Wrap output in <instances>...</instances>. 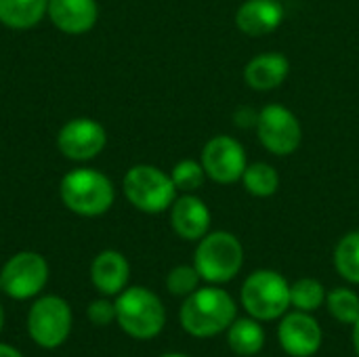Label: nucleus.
<instances>
[{
    "label": "nucleus",
    "mask_w": 359,
    "mask_h": 357,
    "mask_svg": "<svg viewBox=\"0 0 359 357\" xmlns=\"http://www.w3.org/2000/svg\"><path fill=\"white\" fill-rule=\"evenodd\" d=\"M257 135L261 145L273 156H290L303 141V128L292 109L282 103H269L259 112Z\"/></svg>",
    "instance_id": "nucleus-9"
},
{
    "label": "nucleus",
    "mask_w": 359,
    "mask_h": 357,
    "mask_svg": "<svg viewBox=\"0 0 359 357\" xmlns=\"http://www.w3.org/2000/svg\"><path fill=\"white\" fill-rule=\"evenodd\" d=\"M72 307L57 295L38 297L27 314V335L40 349L61 347L72 332Z\"/></svg>",
    "instance_id": "nucleus-7"
},
{
    "label": "nucleus",
    "mask_w": 359,
    "mask_h": 357,
    "mask_svg": "<svg viewBox=\"0 0 359 357\" xmlns=\"http://www.w3.org/2000/svg\"><path fill=\"white\" fill-rule=\"evenodd\" d=\"M353 347H355V353L359 357V320L353 324Z\"/></svg>",
    "instance_id": "nucleus-29"
},
{
    "label": "nucleus",
    "mask_w": 359,
    "mask_h": 357,
    "mask_svg": "<svg viewBox=\"0 0 359 357\" xmlns=\"http://www.w3.org/2000/svg\"><path fill=\"white\" fill-rule=\"evenodd\" d=\"M242 307L259 322H273L290 309V284L273 269L252 271L240 290Z\"/></svg>",
    "instance_id": "nucleus-5"
},
{
    "label": "nucleus",
    "mask_w": 359,
    "mask_h": 357,
    "mask_svg": "<svg viewBox=\"0 0 359 357\" xmlns=\"http://www.w3.org/2000/svg\"><path fill=\"white\" fill-rule=\"evenodd\" d=\"M48 13V0H0V23L11 29L36 27Z\"/></svg>",
    "instance_id": "nucleus-18"
},
{
    "label": "nucleus",
    "mask_w": 359,
    "mask_h": 357,
    "mask_svg": "<svg viewBox=\"0 0 359 357\" xmlns=\"http://www.w3.org/2000/svg\"><path fill=\"white\" fill-rule=\"evenodd\" d=\"M168 210H170V225L181 240L200 242L208 234L212 217L202 198L194 194H183L172 202Z\"/></svg>",
    "instance_id": "nucleus-13"
},
{
    "label": "nucleus",
    "mask_w": 359,
    "mask_h": 357,
    "mask_svg": "<svg viewBox=\"0 0 359 357\" xmlns=\"http://www.w3.org/2000/svg\"><path fill=\"white\" fill-rule=\"evenodd\" d=\"M86 316L95 326H107L116 320V305L107 299H95L88 305Z\"/></svg>",
    "instance_id": "nucleus-26"
},
{
    "label": "nucleus",
    "mask_w": 359,
    "mask_h": 357,
    "mask_svg": "<svg viewBox=\"0 0 359 357\" xmlns=\"http://www.w3.org/2000/svg\"><path fill=\"white\" fill-rule=\"evenodd\" d=\"M0 357H23L21 351H17L15 347L6 345V343H0Z\"/></svg>",
    "instance_id": "nucleus-28"
},
{
    "label": "nucleus",
    "mask_w": 359,
    "mask_h": 357,
    "mask_svg": "<svg viewBox=\"0 0 359 357\" xmlns=\"http://www.w3.org/2000/svg\"><path fill=\"white\" fill-rule=\"evenodd\" d=\"M59 198L67 210L78 217H101L116 200V187L107 175L97 168H74L59 183Z\"/></svg>",
    "instance_id": "nucleus-2"
},
{
    "label": "nucleus",
    "mask_w": 359,
    "mask_h": 357,
    "mask_svg": "<svg viewBox=\"0 0 359 357\" xmlns=\"http://www.w3.org/2000/svg\"><path fill=\"white\" fill-rule=\"evenodd\" d=\"M170 179L177 187V191H183V194H194L198 191L204 181L208 179L206 177V170L202 166V162L198 160H181L172 166L170 170Z\"/></svg>",
    "instance_id": "nucleus-24"
},
{
    "label": "nucleus",
    "mask_w": 359,
    "mask_h": 357,
    "mask_svg": "<svg viewBox=\"0 0 359 357\" xmlns=\"http://www.w3.org/2000/svg\"><path fill=\"white\" fill-rule=\"evenodd\" d=\"M284 17L286 11L280 0H246L236 11V27L250 38H261L276 32Z\"/></svg>",
    "instance_id": "nucleus-14"
},
{
    "label": "nucleus",
    "mask_w": 359,
    "mask_h": 357,
    "mask_svg": "<svg viewBox=\"0 0 359 357\" xmlns=\"http://www.w3.org/2000/svg\"><path fill=\"white\" fill-rule=\"evenodd\" d=\"M259 122V112H255L252 107H238L233 114V124L238 128H257Z\"/></svg>",
    "instance_id": "nucleus-27"
},
{
    "label": "nucleus",
    "mask_w": 359,
    "mask_h": 357,
    "mask_svg": "<svg viewBox=\"0 0 359 357\" xmlns=\"http://www.w3.org/2000/svg\"><path fill=\"white\" fill-rule=\"evenodd\" d=\"M50 269L42 255L21 250L2 265L0 290L15 301H29L44 290Z\"/></svg>",
    "instance_id": "nucleus-8"
},
{
    "label": "nucleus",
    "mask_w": 359,
    "mask_h": 357,
    "mask_svg": "<svg viewBox=\"0 0 359 357\" xmlns=\"http://www.w3.org/2000/svg\"><path fill=\"white\" fill-rule=\"evenodd\" d=\"M116 322L118 326L137 341L156 339L166 324L164 303L156 292L143 286L124 288L116 301Z\"/></svg>",
    "instance_id": "nucleus-3"
},
{
    "label": "nucleus",
    "mask_w": 359,
    "mask_h": 357,
    "mask_svg": "<svg viewBox=\"0 0 359 357\" xmlns=\"http://www.w3.org/2000/svg\"><path fill=\"white\" fill-rule=\"evenodd\" d=\"M236 318L238 305L233 297L215 284L198 288L189 297H185L179 311V322L183 330L196 339H212L225 332Z\"/></svg>",
    "instance_id": "nucleus-1"
},
{
    "label": "nucleus",
    "mask_w": 359,
    "mask_h": 357,
    "mask_svg": "<svg viewBox=\"0 0 359 357\" xmlns=\"http://www.w3.org/2000/svg\"><path fill=\"white\" fill-rule=\"evenodd\" d=\"M162 357H189V356H183V353H166V356Z\"/></svg>",
    "instance_id": "nucleus-31"
},
{
    "label": "nucleus",
    "mask_w": 359,
    "mask_h": 357,
    "mask_svg": "<svg viewBox=\"0 0 359 357\" xmlns=\"http://www.w3.org/2000/svg\"><path fill=\"white\" fill-rule=\"evenodd\" d=\"M244 265V246L229 231H208L196 248L194 267L208 284L231 282Z\"/></svg>",
    "instance_id": "nucleus-4"
},
{
    "label": "nucleus",
    "mask_w": 359,
    "mask_h": 357,
    "mask_svg": "<svg viewBox=\"0 0 359 357\" xmlns=\"http://www.w3.org/2000/svg\"><path fill=\"white\" fill-rule=\"evenodd\" d=\"M107 145L103 124L93 118H72L57 133V147L63 158L72 162H88L97 158Z\"/></svg>",
    "instance_id": "nucleus-11"
},
{
    "label": "nucleus",
    "mask_w": 359,
    "mask_h": 357,
    "mask_svg": "<svg viewBox=\"0 0 359 357\" xmlns=\"http://www.w3.org/2000/svg\"><path fill=\"white\" fill-rule=\"evenodd\" d=\"M130 280L128 259L118 250H103L93 259L90 282L105 297H118Z\"/></svg>",
    "instance_id": "nucleus-16"
},
{
    "label": "nucleus",
    "mask_w": 359,
    "mask_h": 357,
    "mask_svg": "<svg viewBox=\"0 0 359 357\" xmlns=\"http://www.w3.org/2000/svg\"><path fill=\"white\" fill-rule=\"evenodd\" d=\"M290 74V61L282 53H261L244 67V80L252 90L269 93L284 84Z\"/></svg>",
    "instance_id": "nucleus-17"
},
{
    "label": "nucleus",
    "mask_w": 359,
    "mask_h": 357,
    "mask_svg": "<svg viewBox=\"0 0 359 357\" xmlns=\"http://www.w3.org/2000/svg\"><path fill=\"white\" fill-rule=\"evenodd\" d=\"M202 278L194 265H177L166 276V288L172 297H189L194 290H198Z\"/></svg>",
    "instance_id": "nucleus-25"
},
{
    "label": "nucleus",
    "mask_w": 359,
    "mask_h": 357,
    "mask_svg": "<svg viewBox=\"0 0 359 357\" xmlns=\"http://www.w3.org/2000/svg\"><path fill=\"white\" fill-rule=\"evenodd\" d=\"M126 200L141 213L158 215L172 206L177 200V187L168 173L154 164H135L122 179Z\"/></svg>",
    "instance_id": "nucleus-6"
},
{
    "label": "nucleus",
    "mask_w": 359,
    "mask_h": 357,
    "mask_svg": "<svg viewBox=\"0 0 359 357\" xmlns=\"http://www.w3.org/2000/svg\"><path fill=\"white\" fill-rule=\"evenodd\" d=\"M200 162L206 170V177L219 185L242 181V175L248 166L244 145L229 135H217L208 139L202 147Z\"/></svg>",
    "instance_id": "nucleus-10"
},
{
    "label": "nucleus",
    "mask_w": 359,
    "mask_h": 357,
    "mask_svg": "<svg viewBox=\"0 0 359 357\" xmlns=\"http://www.w3.org/2000/svg\"><path fill=\"white\" fill-rule=\"evenodd\" d=\"M326 303V288L316 278H301L290 286V305L299 311H316Z\"/></svg>",
    "instance_id": "nucleus-22"
},
{
    "label": "nucleus",
    "mask_w": 359,
    "mask_h": 357,
    "mask_svg": "<svg viewBox=\"0 0 359 357\" xmlns=\"http://www.w3.org/2000/svg\"><path fill=\"white\" fill-rule=\"evenodd\" d=\"M227 343L236 356H259L265 347V330L255 318H236L227 328Z\"/></svg>",
    "instance_id": "nucleus-19"
},
{
    "label": "nucleus",
    "mask_w": 359,
    "mask_h": 357,
    "mask_svg": "<svg viewBox=\"0 0 359 357\" xmlns=\"http://www.w3.org/2000/svg\"><path fill=\"white\" fill-rule=\"evenodd\" d=\"M242 185L255 198H271L280 189V175L269 162H252L242 175Z\"/></svg>",
    "instance_id": "nucleus-20"
},
{
    "label": "nucleus",
    "mask_w": 359,
    "mask_h": 357,
    "mask_svg": "<svg viewBox=\"0 0 359 357\" xmlns=\"http://www.w3.org/2000/svg\"><path fill=\"white\" fill-rule=\"evenodd\" d=\"M48 19L57 29L69 36L86 34L99 19L97 0H48Z\"/></svg>",
    "instance_id": "nucleus-15"
},
{
    "label": "nucleus",
    "mask_w": 359,
    "mask_h": 357,
    "mask_svg": "<svg viewBox=\"0 0 359 357\" xmlns=\"http://www.w3.org/2000/svg\"><path fill=\"white\" fill-rule=\"evenodd\" d=\"M2 326H4V311H2V305H0V330H2Z\"/></svg>",
    "instance_id": "nucleus-30"
},
{
    "label": "nucleus",
    "mask_w": 359,
    "mask_h": 357,
    "mask_svg": "<svg viewBox=\"0 0 359 357\" xmlns=\"http://www.w3.org/2000/svg\"><path fill=\"white\" fill-rule=\"evenodd\" d=\"M334 269L343 280L359 284V231H349L339 240L334 248Z\"/></svg>",
    "instance_id": "nucleus-21"
},
{
    "label": "nucleus",
    "mask_w": 359,
    "mask_h": 357,
    "mask_svg": "<svg viewBox=\"0 0 359 357\" xmlns=\"http://www.w3.org/2000/svg\"><path fill=\"white\" fill-rule=\"evenodd\" d=\"M326 305L330 316L341 322L353 326L359 320V297L351 288H334L326 295Z\"/></svg>",
    "instance_id": "nucleus-23"
},
{
    "label": "nucleus",
    "mask_w": 359,
    "mask_h": 357,
    "mask_svg": "<svg viewBox=\"0 0 359 357\" xmlns=\"http://www.w3.org/2000/svg\"><path fill=\"white\" fill-rule=\"evenodd\" d=\"M278 341L284 353L290 357H311L322 347L324 335L318 320L307 311L284 314L278 326Z\"/></svg>",
    "instance_id": "nucleus-12"
}]
</instances>
